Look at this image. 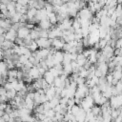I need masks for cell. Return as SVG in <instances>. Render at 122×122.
Instances as JSON below:
<instances>
[{
	"instance_id": "cell-1",
	"label": "cell",
	"mask_w": 122,
	"mask_h": 122,
	"mask_svg": "<svg viewBox=\"0 0 122 122\" xmlns=\"http://www.w3.org/2000/svg\"><path fill=\"white\" fill-rule=\"evenodd\" d=\"M38 46V49H49L51 47V41L49 38H38L36 40H34Z\"/></svg>"
},
{
	"instance_id": "cell-2",
	"label": "cell",
	"mask_w": 122,
	"mask_h": 122,
	"mask_svg": "<svg viewBox=\"0 0 122 122\" xmlns=\"http://www.w3.org/2000/svg\"><path fill=\"white\" fill-rule=\"evenodd\" d=\"M4 37H5V40H8V41H10V42L14 43L16 38H17V31L12 30V29H10L8 31L5 32Z\"/></svg>"
},
{
	"instance_id": "cell-3",
	"label": "cell",
	"mask_w": 122,
	"mask_h": 122,
	"mask_svg": "<svg viewBox=\"0 0 122 122\" xmlns=\"http://www.w3.org/2000/svg\"><path fill=\"white\" fill-rule=\"evenodd\" d=\"M65 42L62 38H55L51 41V47L54 48L56 51H60L63 49V46H64Z\"/></svg>"
},
{
	"instance_id": "cell-4",
	"label": "cell",
	"mask_w": 122,
	"mask_h": 122,
	"mask_svg": "<svg viewBox=\"0 0 122 122\" xmlns=\"http://www.w3.org/2000/svg\"><path fill=\"white\" fill-rule=\"evenodd\" d=\"M30 30L26 27H22V28H19L18 30H17V38H20V39H25L29 34H30Z\"/></svg>"
},
{
	"instance_id": "cell-5",
	"label": "cell",
	"mask_w": 122,
	"mask_h": 122,
	"mask_svg": "<svg viewBox=\"0 0 122 122\" xmlns=\"http://www.w3.org/2000/svg\"><path fill=\"white\" fill-rule=\"evenodd\" d=\"M38 22L42 21V20H45V19H48V13L47 11L45 10V9H41V10H37V12H36V15L34 17Z\"/></svg>"
},
{
	"instance_id": "cell-6",
	"label": "cell",
	"mask_w": 122,
	"mask_h": 122,
	"mask_svg": "<svg viewBox=\"0 0 122 122\" xmlns=\"http://www.w3.org/2000/svg\"><path fill=\"white\" fill-rule=\"evenodd\" d=\"M52 56H53V63H54V66L57 65V64H62V62H63V57H64V52H63V51H57Z\"/></svg>"
},
{
	"instance_id": "cell-7",
	"label": "cell",
	"mask_w": 122,
	"mask_h": 122,
	"mask_svg": "<svg viewBox=\"0 0 122 122\" xmlns=\"http://www.w3.org/2000/svg\"><path fill=\"white\" fill-rule=\"evenodd\" d=\"M29 75L32 78V79H38V78H40V77H42L41 75H40V73H39V71H38V69H37V67H32L30 71H29Z\"/></svg>"
},
{
	"instance_id": "cell-8",
	"label": "cell",
	"mask_w": 122,
	"mask_h": 122,
	"mask_svg": "<svg viewBox=\"0 0 122 122\" xmlns=\"http://www.w3.org/2000/svg\"><path fill=\"white\" fill-rule=\"evenodd\" d=\"M52 27V25L50 23V21L48 19H45V20H42L39 22V28L41 30H51Z\"/></svg>"
},
{
	"instance_id": "cell-9",
	"label": "cell",
	"mask_w": 122,
	"mask_h": 122,
	"mask_svg": "<svg viewBox=\"0 0 122 122\" xmlns=\"http://www.w3.org/2000/svg\"><path fill=\"white\" fill-rule=\"evenodd\" d=\"M43 79L51 86V85H52V83H53V80H54V77H53V75L49 71H47L46 72H45V74L43 75Z\"/></svg>"
},
{
	"instance_id": "cell-10",
	"label": "cell",
	"mask_w": 122,
	"mask_h": 122,
	"mask_svg": "<svg viewBox=\"0 0 122 122\" xmlns=\"http://www.w3.org/2000/svg\"><path fill=\"white\" fill-rule=\"evenodd\" d=\"M13 46H14V43H13V42L5 40V41L2 43V45H1V49H2L3 51H7V50H10V49H12Z\"/></svg>"
},
{
	"instance_id": "cell-11",
	"label": "cell",
	"mask_w": 122,
	"mask_h": 122,
	"mask_svg": "<svg viewBox=\"0 0 122 122\" xmlns=\"http://www.w3.org/2000/svg\"><path fill=\"white\" fill-rule=\"evenodd\" d=\"M91 112L96 117V116H99L101 115V107L100 106H97V105H93L91 109Z\"/></svg>"
},
{
	"instance_id": "cell-12",
	"label": "cell",
	"mask_w": 122,
	"mask_h": 122,
	"mask_svg": "<svg viewBox=\"0 0 122 122\" xmlns=\"http://www.w3.org/2000/svg\"><path fill=\"white\" fill-rule=\"evenodd\" d=\"M16 92L12 89V90H10V91H7V93H6V96H7V98H8V100L10 101V100H11V99H14L15 98V96H16Z\"/></svg>"
},
{
	"instance_id": "cell-13",
	"label": "cell",
	"mask_w": 122,
	"mask_h": 122,
	"mask_svg": "<svg viewBox=\"0 0 122 122\" xmlns=\"http://www.w3.org/2000/svg\"><path fill=\"white\" fill-rule=\"evenodd\" d=\"M27 48H28L31 52H34V51H36L38 50V46H37V44H36V42H35L34 40H32L31 43L30 44V46H28Z\"/></svg>"
},
{
	"instance_id": "cell-14",
	"label": "cell",
	"mask_w": 122,
	"mask_h": 122,
	"mask_svg": "<svg viewBox=\"0 0 122 122\" xmlns=\"http://www.w3.org/2000/svg\"><path fill=\"white\" fill-rule=\"evenodd\" d=\"M98 48L100 49V50H102V49H104L106 46H108V41L105 39V38H102V39H99V41H98Z\"/></svg>"
},
{
	"instance_id": "cell-15",
	"label": "cell",
	"mask_w": 122,
	"mask_h": 122,
	"mask_svg": "<svg viewBox=\"0 0 122 122\" xmlns=\"http://www.w3.org/2000/svg\"><path fill=\"white\" fill-rule=\"evenodd\" d=\"M112 73V76L114 79H116L118 81H120L122 79V72L120 71H113Z\"/></svg>"
},
{
	"instance_id": "cell-16",
	"label": "cell",
	"mask_w": 122,
	"mask_h": 122,
	"mask_svg": "<svg viewBox=\"0 0 122 122\" xmlns=\"http://www.w3.org/2000/svg\"><path fill=\"white\" fill-rule=\"evenodd\" d=\"M17 69H12V70H9L8 71V77H11V78H16L17 76Z\"/></svg>"
},
{
	"instance_id": "cell-17",
	"label": "cell",
	"mask_w": 122,
	"mask_h": 122,
	"mask_svg": "<svg viewBox=\"0 0 122 122\" xmlns=\"http://www.w3.org/2000/svg\"><path fill=\"white\" fill-rule=\"evenodd\" d=\"M48 35H49V30H41L39 31V38H48Z\"/></svg>"
},
{
	"instance_id": "cell-18",
	"label": "cell",
	"mask_w": 122,
	"mask_h": 122,
	"mask_svg": "<svg viewBox=\"0 0 122 122\" xmlns=\"http://www.w3.org/2000/svg\"><path fill=\"white\" fill-rule=\"evenodd\" d=\"M19 62H20L21 64L25 65V64H27V63L29 62V57L26 56V55H20V56H19Z\"/></svg>"
},
{
	"instance_id": "cell-19",
	"label": "cell",
	"mask_w": 122,
	"mask_h": 122,
	"mask_svg": "<svg viewBox=\"0 0 122 122\" xmlns=\"http://www.w3.org/2000/svg\"><path fill=\"white\" fill-rule=\"evenodd\" d=\"M85 82H86V79L83 78V77H80V76H78V77L76 78V80H75V83L77 84V86L83 85V84H85Z\"/></svg>"
},
{
	"instance_id": "cell-20",
	"label": "cell",
	"mask_w": 122,
	"mask_h": 122,
	"mask_svg": "<svg viewBox=\"0 0 122 122\" xmlns=\"http://www.w3.org/2000/svg\"><path fill=\"white\" fill-rule=\"evenodd\" d=\"M28 2L29 1H26V0H19L16 2V4L22 6V7H28Z\"/></svg>"
},
{
	"instance_id": "cell-21",
	"label": "cell",
	"mask_w": 122,
	"mask_h": 122,
	"mask_svg": "<svg viewBox=\"0 0 122 122\" xmlns=\"http://www.w3.org/2000/svg\"><path fill=\"white\" fill-rule=\"evenodd\" d=\"M3 87L6 89V91L12 90V85H11V83H10V82H6V83L3 85Z\"/></svg>"
},
{
	"instance_id": "cell-22",
	"label": "cell",
	"mask_w": 122,
	"mask_h": 122,
	"mask_svg": "<svg viewBox=\"0 0 122 122\" xmlns=\"http://www.w3.org/2000/svg\"><path fill=\"white\" fill-rule=\"evenodd\" d=\"M10 115L8 114V113H4L3 114V116L1 117V119H2V121L3 122H9V120H10Z\"/></svg>"
},
{
	"instance_id": "cell-23",
	"label": "cell",
	"mask_w": 122,
	"mask_h": 122,
	"mask_svg": "<svg viewBox=\"0 0 122 122\" xmlns=\"http://www.w3.org/2000/svg\"><path fill=\"white\" fill-rule=\"evenodd\" d=\"M86 59H87V58H86V57L83 55V53H78V54H77L76 61H77V60H86Z\"/></svg>"
},
{
	"instance_id": "cell-24",
	"label": "cell",
	"mask_w": 122,
	"mask_h": 122,
	"mask_svg": "<svg viewBox=\"0 0 122 122\" xmlns=\"http://www.w3.org/2000/svg\"><path fill=\"white\" fill-rule=\"evenodd\" d=\"M76 58H77V53H71V61H76Z\"/></svg>"
},
{
	"instance_id": "cell-25",
	"label": "cell",
	"mask_w": 122,
	"mask_h": 122,
	"mask_svg": "<svg viewBox=\"0 0 122 122\" xmlns=\"http://www.w3.org/2000/svg\"><path fill=\"white\" fill-rule=\"evenodd\" d=\"M6 107H7V103H0V111H5V109H6Z\"/></svg>"
},
{
	"instance_id": "cell-26",
	"label": "cell",
	"mask_w": 122,
	"mask_h": 122,
	"mask_svg": "<svg viewBox=\"0 0 122 122\" xmlns=\"http://www.w3.org/2000/svg\"><path fill=\"white\" fill-rule=\"evenodd\" d=\"M3 57H4V51L0 48V61L3 59Z\"/></svg>"
},
{
	"instance_id": "cell-27",
	"label": "cell",
	"mask_w": 122,
	"mask_h": 122,
	"mask_svg": "<svg viewBox=\"0 0 122 122\" xmlns=\"http://www.w3.org/2000/svg\"><path fill=\"white\" fill-rule=\"evenodd\" d=\"M5 41V37L4 35H0V45H2V43Z\"/></svg>"
},
{
	"instance_id": "cell-28",
	"label": "cell",
	"mask_w": 122,
	"mask_h": 122,
	"mask_svg": "<svg viewBox=\"0 0 122 122\" xmlns=\"http://www.w3.org/2000/svg\"><path fill=\"white\" fill-rule=\"evenodd\" d=\"M5 32H6V30L0 27V35H4V34H5Z\"/></svg>"
},
{
	"instance_id": "cell-29",
	"label": "cell",
	"mask_w": 122,
	"mask_h": 122,
	"mask_svg": "<svg viewBox=\"0 0 122 122\" xmlns=\"http://www.w3.org/2000/svg\"><path fill=\"white\" fill-rule=\"evenodd\" d=\"M4 113H5V112H4L3 111H0V118L3 116V114H4Z\"/></svg>"
},
{
	"instance_id": "cell-30",
	"label": "cell",
	"mask_w": 122,
	"mask_h": 122,
	"mask_svg": "<svg viewBox=\"0 0 122 122\" xmlns=\"http://www.w3.org/2000/svg\"><path fill=\"white\" fill-rule=\"evenodd\" d=\"M61 122H68V121H65V120H62Z\"/></svg>"
},
{
	"instance_id": "cell-31",
	"label": "cell",
	"mask_w": 122,
	"mask_h": 122,
	"mask_svg": "<svg viewBox=\"0 0 122 122\" xmlns=\"http://www.w3.org/2000/svg\"><path fill=\"white\" fill-rule=\"evenodd\" d=\"M0 5H1V1H0Z\"/></svg>"
}]
</instances>
